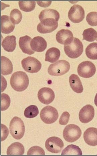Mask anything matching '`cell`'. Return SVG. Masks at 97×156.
I'll return each instance as SVG.
<instances>
[{"instance_id": "obj_1", "label": "cell", "mask_w": 97, "mask_h": 156, "mask_svg": "<svg viewBox=\"0 0 97 156\" xmlns=\"http://www.w3.org/2000/svg\"><path fill=\"white\" fill-rule=\"evenodd\" d=\"M29 83L28 75L22 71L13 73L10 79V84L12 89L18 92L26 90L28 88Z\"/></svg>"}, {"instance_id": "obj_2", "label": "cell", "mask_w": 97, "mask_h": 156, "mask_svg": "<svg viewBox=\"0 0 97 156\" xmlns=\"http://www.w3.org/2000/svg\"><path fill=\"white\" fill-rule=\"evenodd\" d=\"M10 133L12 136L16 140H20L24 136L25 128L24 123L21 118L15 117L10 122Z\"/></svg>"}, {"instance_id": "obj_3", "label": "cell", "mask_w": 97, "mask_h": 156, "mask_svg": "<svg viewBox=\"0 0 97 156\" xmlns=\"http://www.w3.org/2000/svg\"><path fill=\"white\" fill-rule=\"evenodd\" d=\"M64 50L67 55L70 58H78L81 55L83 52V44L79 39L74 38L71 43L64 45Z\"/></svg>"}, {"instance_id": "obj_4", "label": "cell", "mask_w": 97, "mask_h": 156, "mask_svg": "<svg viewBox=\"0 0 97 156\" xmlns=\"http://www.w3.org/2000/svg\"><path fill=\"white\" fill-rule=\"evenodd\" d=\"M70 69L69 63L65 60H60L51 64L48 69V72L52 76H59L67 73Z\"/></svg>"}, {"instance_id": "obj_5", "label": "cell", "mask_w": 97, "mask_h": 156, "mask_svg": "<svg viewBox=\"0 0 97 156\" xmlns=\"http://www.w3.org/2000/svg\"><path fill=\"white\" fill-rule=\"evenodd\" d=\"M82 132L80 128L75 124H69L65 127L63 132V136L68 142H74L81 136Z\"/></svg>"}, {"instance_id": "obj_6", "label": "cell", "mask_w": 97, "mask_h": 156, "mask_svg": "<svg viewBox=\"0 0 97 156\" xmlns=\"http://www.w3.org/2000/svg\"><path fill=\"white\" fill-rule=\"evenodd\" d=\"M42 120L47 124L54 123L59 117L57 110L54 107L48 106L43 108L40 114Z\"/></svg>"}, {"instance_id": "obj_7", "label": "cell", "mask_w": 97, "mask_h": 156, "mask_svg": "<svg viewBox=\"0 0 97 156\" xmlns=\"http://www.w3.org/2000/svg\"><path fill=\"white\" fill-rule=\"evenodd\" d=\"M21 63L23 69L29 73H37L41 69V63L34 57H26L22 60Z\"/></svg>"}, {"instance_id": "obj_8", "label": "cell", "mask_w": 97, "mask_h": 156, "mask_svg": "<svg viewBox=\"0 0 97 156\" xmlns=\"http://www.w3.org/2000/svg\"><path fill=\"white\" fill-rule=\"evenodd\" d=\"M96 71V67L94 64L88 61L80 63L78 68L79 76L84 78L92 77L95 75Z\"/></svg>"}, {"instance_id": "obj_9", "label": "cell", "mask_w": 97, "mask_h": 156, "mask_svg": "<svg viewBox=\"0 0 97 156\" xmlns=\"http://www.w3.org/2000/svg\"><path fill=\"white\" fill-rule=\"evenodd\" d=\"M58 26V21L53 18L43 19L37 27L38 31L42 34L51 33L54 31Z\"/></svg>"}, {"instance_id": "obj_10", "label": "cell", "mask_w": 97, "mask_h": 156, "mask_svg": "<svg viewBox=\"0 0 97 156\" xmlns=\"http://www.w3.org/2000/svg\"><path fill=\"white\" fill-rule=\"evenodd\" d=\"M47 150L52 153L57 154L61 151L64 144L61 139L56 137H50L45 142Z\"/></svg>"}, {"instance_id": "obj_11", "label": "cell", "mask_w": 97, "mask_h": 156, "mask_svg": "<svg viewBox=\"0 0 97 156\" xmlns=\"http://www.w3.org/2000/svg\"><path fill=\"white\" fill-rule=\"evenodd\" d=\"M85 11L81 6L75 5L70 9L68 13L69 19L72 22L78 23L85 18Z\"/></svg>"}, {"instance_id": "obj_12", "label": "cell", "mask_w": 97, "mask_h": 156, "mask_svg": "<svg viewBox=\"0 0 97 156\" xmlns=\"http://www.w3.org/2000/svg\"><path fill=\"white\" fill-rule=\"evenodd\" d=\"M38 97L40 102L49 105L53 102L55 98L54 92L49 87H43L38 91Z\"/></svg>"}, {"instance_id": "obj_13", "label": "cell", "mask_w": 97, "mask_h": 156, "mask_svg": "<svg viewBox=\"0 0 97 156\" xmlns=\"http://www.w3.org/2000/svg\"><path fill=\"white\" fill-rule=\"evenodd\" d=\"M94 108L90 105H87L80 110L79 114V119L81 122L86 124L91 121L94 117Z\"/></svg>"}, {"instance_id": "obj_14", "label": "cell", "mask_w": 97, "mask_h": 156, "mask_svg": "<svg viewBox=\"0 0 97 156\" xmlns=\"http://www.w3.org/2000/svg\"><path fill=\"white\" fill-rule=\"evenodd\" d=\"M72 33L68 29H62L57 33L56 39L59 43L64 45L71 43L73 40Z\"/></svg>"}, {"instance_id": "obj_15", "label": "cell", "mask_w": 97, "mask_h": 156, "mask_svg": "<svg viewBox=\"0 0 97 156\" xmlns=\"http://www.w3.org/2000/svg\"><path fill=\"white\" fill-rule=\"evenodd\" d=\"M83 137L87 144L93 147L97 145V128H88L84 132Z\"/></svg>"}, {"instance_id": "obj_16", "label": "cell", "mask_w": 97, "mask_h": 156, "mask_svg": "<svg viewBox=\"0 0 97 156\" xmlns=\"http://www.w3.org/2000/svg\"><path fill=\"white\" fill-rule=\"evenodd\" d=\"M30 45L33 51L40 52L44 51L47 44L45 40L42 37L36 36L32 40Z\"/></svg>"}, {"instance_id": "obj_17", "label": "cell", "mask_w": 97, "mask_h": 156, "mask_svg": "<svg viewBox=\"0 0 97 156\" xmlns=\"http://www.w3.org/2000/svg\"><path fill=\"white\" fill-rule=\"evenodd\" d=\"M32 38L28 35L20 37L19 41V45L20 49L23 53L31 55L34 54L35 51L31 48V42Z\"/></svg>"}, {"instance_id": "obj_18", "label": "cell", "mask_w": 97, "mask_h": 156, "mask_svg": "<svg viewBox=\"0 0 97 156\" xmlns=\"http://www.w3.org/2000/svg\"><path fill=\"white\" fill-rule=\"evenodd\" d=\"M1 32L5 34H9L14 30L15 26L13 24L9 17L3 15L1 17Z\"/></svg>"}, {"instance_id": "obj_19", "label": "cell", "mask_w": 97, "mask_h": 156, "mask_svg": "<svg viewBox=\"0 0 97 156\" xmlns=\"http://www.w3.org/2000/svg\"><path fill=\"white\" fill-rule=\"evenodd\" d=\"M69 82L72 90L77 93H82L83 88L80 78L75 74H72L69 78Z\"/></svg>"}, {"instance_id": "obj_20", "label": "cell", "mask_w": 97, "mask_h": 156, "mask_svg": "<svg viewBox=\"0 0 97 156\" xmlns=\"http://www.w3.org/2000/svg\"><path fill=\"white\" fill-rule=\"evenodd\" d=\"M14 36H8L3 39L2 45L4 49L8 52H12L16 49V43Z\"/></svg>"}, {"instance_id": "obj_21", "label": "cell", "mask_w": 97, "mask_h": 156, "mask_svg": "<svg viewBox=\"0 0 97 156\" xmlns=\"http://www.w3.org/2000/svg\"><path fill=\"white\" fill-rule=\"evenodd\" d=\"M25 153L23 145L18 142H14L10 145L7 151L8 155H23Z\"/></svg>"}, {"instance_id": "obj_22", "label": "cell", "mask_w": 97, "mask_h": 156, "mask_svg": "<svg viewBox=\"0 0 97 156\" xmlns=\"http://www.w3.org/2000/svg\"><path fill=\"white\" fill-rule=\"evenodd\" d=\"M60 56V50L55 47H52L47 51L45 61L50 63H54L58 61Z\"/></svg>"}, {"instance_id": "obj_23", "label": "cell", "mask_w": 97, "mask_h": 156, "mask_svg": "<svg viewBox=\"0 0 97 156\" xmlns=\"http://www.w3.org/2000/svg\"><path fill=\"white\" fill-rule=\"evenodd\" d=\"M13 65L11 61L7 58L1 57V74L7 76L11 74L13 72Z\"/></svg>"}, {"instance_id": "obj_24", "label": "cell", "mask_w": 97, "mask_h": 156, "mask_svg": "<svg viewBox=\"0 0 97 156\" xmlns=\"http://www.w3.org/2000/svg\"><path fill=\"white\" fill-rule=\"evenodd\" d=\"M39 17L40 21L46 18H53L58 21L60 18V14L55 9H46L40 12Z\"/></svg>"}, {"instance_id": "obj_25", "label": "cell", "mask_w": 97, "mask_h": 156, "mask_svg": "<svg viewBox=\"0 0 97 156\" xmlns=\"http://www.w3.org/2000/svg\"><path fill=\"white\" fill-rule=\"evenodd\" d=\"M62 155H82V151L78 146L73 144L68 146L64 150Z\"/></svg>"}, {"instance_id": "obj_26", "label": "cell", "mask_w": 97, "mask_h": 156, "mask_svg": "<svg viewBox=\"0 0 97 156\" xmlns=\"http://www.w3.org/2000/svg\"><path fill=\"white\" fill-rule=\"evenodd\" d=\"M87 57L92 60H97V43L90 44L85 49Z\"/></svg>"}, {"instance_id": "obj_27", "label": "cell", "mask_w": 97, "mask_h": 156, "mask_svg": "<svg viewBox=\"0 0 97 156\" xmlns=\"http://www.w3.org/2000/svg\"><path fill=\"white\" fill-rule=\"evenodd\" d=\"M83 40L92 42L97 40V32L92 28L87 29L84 30L82 34Z\"/></svg>"}, {"instance_id": "obj_28", "label": "cell", "mask_w": 97, "mask_h": 156, "mask_svg": "<svg viewBox=\"0 0 97 156\" xmlns=\"http://www.w3.org/2000/svg\"><path fill=\"white\" fill-rule=\"evenodd\" d=\"M19 4L20 9L25 12H31L35 9L36 3L35 1H19Z\"/></svg>"}, {"instance_id": "obj_29", "label": "cell", "mask_w": 97, "mask_h": 156, "mask_svg": "<svg viewBox=\"0 0 97 156\" xmlns=\"http://www.w3.org/2000/svg\"><path fill=\"white\" fill-rule=\"evenodd\" d=\"M10 20L13 24H18L21 22L22 19V15L21 11L18 9H13L10 14Z\"/></svg>"}, {"instance_id": "obj_30", "label": "cell", "mask_w": 97, "mask_h": 156, "mask_svg": "<svg viewBox=\"0 0 97 156\" xmlns=\"http://www.w3.org/2000/svg\"><path fill=\"white\" fill-rule=\"evenodd\" d=\"M39 113V111L37 107L35 105H32L26 108L24 115L27 118H33L37 116Z\"/></svg>"}, {"instance_id": "obj_31", "label": "cell", "mask_w": 97, "mask_h": 156, "mask_svg": "<svg viewBox=\"0 0 97 156\" xmlns=\"http://www.w3.org/2000/svg\"><path fill=\"white\" fill-rule=\"evenodd\" d=\"M11 104V99L8 95L5 93L1 94V111L8 109Z\"/></svg>"}, {"instance_id": "obj_32", "label": "cell", "mask_w": 97, "mask_h": 156, "mask_svg": "<svg viewBox=\"0 0 97 156\" xmlns=\"http://www.w3.org/2000/svg\"><path fill=\"white\" fill-rule=\"evenodd\" d=\"M86 20L90 25L92 26H97V12H89L87 15Z\"/></svg>"}, {"instance_id": "obj_33", "label": "cell", "mask_w": 97, "mask_h": 156, "mask_svg": "<svg viewBox=\"0 0 97 156\" xmlns=\"http://www.w3.org/2000/svg\"><path fill=\"white\" fill-rule=\"evenodd\" d=\"M27 154L28 155H45V152L43 149L39 146H33L30 148Z\"/></svg>"}, {"instance_id": "obj_34", "label": "cell", "mask_w": 97, "mask_h": 156, "mask_svg": "<svg viewBox=\"0 0 97 156\" xmlns=\"http://www.w3.org/2000/svg\"><path fill=\"white\" fill-rule=\"evenodd\" d=\"M70 115L68 112H64L62 113L59 120L60 125H65L68 123Z\"/></svg>"}, {"instance_id": "obj_35", "label": "cell", "mask_w": 97, "mask_h": 156, "mask_svg": "<svg viewBox=\"0 0 97 156\" xmlns=\"http://www.w3.org/2000/svg\"><path fill=\"white\" fill-rule=\"evenodd\" d=\"M1 141H2L8 136L9 131L8 128L2 124H1Z\"/></svg>"}, {"instance_id": "obj_36", "label": "cell", "mask_w": 97, "mask_h": 156, "mask_svg": "<svg viewBox=\"0 0 97 156\" xmlns=\"http://www.w3.org/2000/svg\"><path fill=\"white\" fill-rule=\"evenodd\" d=\"M36 2L40 6L45 8L48 7L51 5L52 3L51 1H37Z\"/></svg>"}, {"instance_id": "obj_37", "label": "cell", "mask_w": 97, "mask_h": 156, "mask_svg": "<svg viewBox=\"0 0 97 156\" xmlns=\"http://www.w3.org/2000/svg\"><path fill=\"white\" fill-rule=\"evenodd\" d=\"M95 104L96 106L97 107V93L96 94V96L95 99Z\"/></svg>"}]
</instances>
